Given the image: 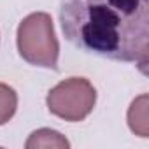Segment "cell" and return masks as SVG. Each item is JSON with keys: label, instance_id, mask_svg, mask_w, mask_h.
Listing matches in <instances>:
<instances>
[{"label": "cell", "instance_id": "obj_4", "mask_svg": "<svg viewBox=\"0 0 149 149\" xmlns=\"http://www.w3.org/2000/svg\"><path fill=\"white\" fill-rule=\"evenodd\" d=\"M26 149H37V147H56V149H67L70 147V142L56 130H51V128H40V130H35L26 144H25Z\"/></svg>", "mask_w": 149, "mask_h": 149}, {"label": "cell", "instance_id": "obj_2", "mask_svg": "<svg viewBox=\"0 0 149 149\" xmlns=\"http://www.w3.org/2000/svg\"><path fill=\"white\" fill-rule=\"evenodd\" d=\"M19 56L35 67L58 70L60 44L54 33L53 19L47 13H32L18 26Z\"/></svg>", "mask_w": 149, "mask_h": 149}, {"label": "cell", "instance_id": "obj_3", "mask_svg": "<svg viewBox=\"0 0 149 149\" xmlns=\"http://www.w3.org/2000/svg\"><path fill=\"white\" fill-rule=\"evenodd\" d=\"M46 104L56 118L77 123L91 114L97 104V90L84 77H68L49 90Z\"/></svg>", "mask_w": 149, "mask_h": 149}, {"label": "cell", "instance_id": "obj_6", "mask_svg": "<svg viewBox=\"0 0 149 149\" xmlns=\"http://www.w3.org/2000/svg\"><path fill=\"white\" fill-rule=\"evenodd\" d=\"M18 109V95L9 86L0 83V126L9 123Z\"/></svg>", "mask_w": 149, "mask_h": 149}, {"label": "cell", "instance_id": "obj_5", "mask_svg": "<svg viewBox=\"0 0 149 149\" xmlns=\"http://www.w3.org/2000/svg\"><path fill=\"white\" fill-rule=\"evenodd\" d=\"M128 125L130 130L139 135V137H147L149 130H147V95H140L139 98H135L128 109Z\"/></svg>", "mask_w": 149, "mask_h": 149}, {"label": "cell", "instance_id": "obj_1", "mask_svg": "<svg viewBox=\"0 0 149 149\" xmlns=\"http://www.w3.org/2000/svg\"><path fill=\"white\" fill-rule=\"evenodd\" d=\"M60 23L77 49L114 61L149 60V0H61Z\"/></svg>", "mask_w": 149, "mask_h": 149}]
</instances>
